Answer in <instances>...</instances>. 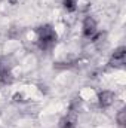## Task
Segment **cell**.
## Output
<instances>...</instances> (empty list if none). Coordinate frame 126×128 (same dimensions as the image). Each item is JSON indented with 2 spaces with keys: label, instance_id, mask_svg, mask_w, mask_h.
<instances>
[{
  "label": "cell",
  "instance_id": "cell-1",
  "mask_svg": "<svg viewBox=\"0 0 126 128\" xmlns=\"http://www.w3.org/2000/svg\"><path fill=\"white\" fill-rule=\"evenodd\" d=\"M57 32L54 30L52 26L46 24L37 28V46L40 51H49L55 46L57 43Z\"/></svg>",
  "mask_w": 126,
  "mask_h": 128
},
{
  "label": "cell",
  "instance_id": "cell-2",
  "mask_svg": "<svg viewBox=\"0 0 126 128\" xmlns=\"http://www.w3.org/2000/svg\"><path fill=\"white\" fill-rule=\"evenodd\" d=\"M82 32H83V36L86 39H92L95 34L98 33V27H96V21L91 15H88L85 20H83V26H82Z\"/></svg>",
  "mask_w": 126,
  "mask_h": 128
},
{
  "label": "cell",
  "instance_id": "cell-3",
  "mask_svg": "<svg viewBox=\"0 0 126 128\" xmlns=\"http://www.w3.org/2000/svg\"><path fill=\"white\" fill-rule=\"evenodd\" d=\"M126 61V48L125 46H119L114 52H113V55H111V58H110V66H113V67H122Z\"/></svg>",
  "mask_w": 126,
  "mask_h": 128
},
{
  "label": "cell",
  "instance_id": "cell-4",
  "mask_svg": "<svg viewBox=\"0 0 126 128\" xmlns=\"http://www.w3.org/2000/svg\"><path fill=\"white\" fill-rule=\"evenodd\" d=\"M98 104H99V107H102V109H105V107H110L111 104H113V101H114V92L113 91H108V90H105V91H101L99 94H98Z\"/></svg>",
  "mask_w": 126,
  "mask_h": 128
},
{
  "label": "cell",
  "instance_id": "cell-5",
  "mask_svg": "<svg viewBox=\"0 0 126 128\" xmlns=\"http://www.w3.org/2000/svg\"><path fill=\"white\" fill-rule=\"evenodd\" d=\"M76 122H77V112L71 107L67 116L61 121V128H74Z\"/></svg>",
  "mask_w": 126,
  "mask_h": 128
},
{
  "label": "cell",
  "instance_id": "cell-6",
  "mask_svg": "<svg viewBox=\"0 0 126 128\" xmlns=\"http://www.w3.org/2000/svg\"><path fill=\"white\" fill-rule=\"evenodd\" d=\"M13 82V76L12 72H1L0 73V85L1 86H7Z\"/></svg>",
  "mask_w": 126,
  "mask_h": 128
},
{
  "label": "cell",
  "instance_id": "cell-7",
  "mask_svg": "<svg viewBox=\"0 0 126 128\" xmlns=\"http://www.w3.org/2000/svg\"><path fill=\"white\" fill-rule=\"evenodd\" d=\"M63 6L67 12H76L77 10V0H63Z\"/></svg>",
  "mask_w": 126,
  "mask_h": 128
},
{
  "label": "cell",
  "instance_id": "cell-8",
  "mask_svg": "<svg viewBox=\"0 0 126 128\" xmlns=\"http://www.w3.org/2000/svg\"><path fill=\"white\" fill-rule=\"evenodd\" d=\"M10 68H12L10 60L7 57H0V73L1 72H10Z\"/></svg>",
  "mask_w": 126,
  "mask_h": 128
},
{
  "label": "cell",
  "instance_id": "cell-9",
  "mask_svg": "<svg viewBox=\"0 0 126 128\" xmlns=\"http://www.w3.org/2000/svg\"><path fill=\"white\" fill-rule=\"evenodd\" d=\"M116 121H117V124H119L120 127H125L126 125V110L125 109L119 110V113L116 115Z\"/></svg>",
  "mask_w": 126,
  "mask_h": 128
},
{
  "label": "cell",
  "instance_id": "cell-10",
  "mask_svg": "<svg viewBox=\"0 0 126 128\" xmlns=\"http://www.w3.org/2000/svg\"><path fill=\"white\" fill-rule=\"evenodd\" d=\"M7 2H9V3H10V4H16V3H18V2H19V0H7Z\"/></svg>",
  "mask_w": 126,
  "mask_h": 128
}]
</instances>
